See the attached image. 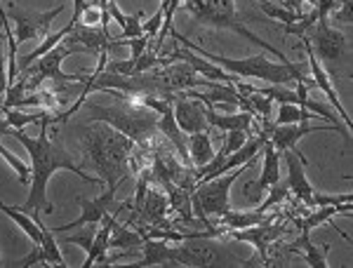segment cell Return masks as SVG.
<instances>
[{"label":"cell","instance_id":"cb8c5ba5","mask_svg":"<svg viewBox=\"0 0 353 268\" xmlns=\"http://www.w3.org/2000/svg\"><path fill=\"white\" fill-rule=\"evenodd\" d=\"M301 236H299V240L294 243L297 245V249H304V259H306V264H309L311 268H327V252L332 249V245H325V247H316L311 240V231H299Z\"/></svg>","mask_w":353,"mask_h":268},{"label":"cell","instance_id":"8fae6325","mask_svg":"<svg viewBox=\"0 0 353 268\" xmlns=\"http://www.w3.org/2000/svg\"><path fill=\"white\" fill-rule=\"evenodd\" d=\"M288 233V226L283 221H261L257 226H250V228H238V231H226V238L229 240H236V243H248V245H254V249L259 252L261 256V264L264 266H271L269 261V249L276 245V240L281 236Z\"/></svg>","mask_w":353,"mask_h":268},{"label":"cell","instance_id":"4dcf8cb0","mask_svg":"<svg viewBox=\"0 0 353 268\" xmlns=\"http://www.w3.org/2000/svg\"><path fill=\"white\" fill-rule=\"evenodd\" d=\"M344 203H353L351 193L330 196V193H316V191H313V198H311V207H325V205H344Z\"/></svg>","mask_w":353,"mask_h":268},{"label":"cell","instance_id":"7402d4cb","mask_svg":"<svg viewBox=\"0 0 353 268\" xmlns=\"http://www.w3.org/2000/svg\"><path fill=\"white\" fill-rule=\"evenodd\" d=\"M189 136V158L193 163V167H203L212 161L214 156V148H212V136L210 132H193V134H186Z\"/></svg>","mask_w":353,"mask_h":268},{"label":"cell","instance_id":"d6a6232c","mask_svg":"<svg viewBox=\"0 0 353 268\" xmlns=\"http://www.w3.org/2000/svg\"><path fill=\"white\" fill-rule=\"evenodd\" d=\"M48 266V259H45V252H43V247L41 245H36V247L31 249V252H28L24 259H19L17 261V266L19 268H31V266Z\"/></svg>","mask_w":353,"mask_h":268},{"label":"cell","instance_id":"277c9868","mask_svg":"<svg viewBox=\"0 0 353 268\" xmlns=\"http://www.w3.org/2000/svg\"><path fill=\"white\" fill-rule=\"evenodd\" d=\"M109 94L116 99V104L101 106L88 99L83 101V106L90 113V123L99 121L109 125V127L118 130L128 139H132L134 144H151L153 134L158 132V113L141 104L137 96L116 92V90H111Z\"/></svg>","mask_w":353,"mask_h":268},{"label":"cell","instance_id":"d590c367","mask_svg":"<svg viewBox=\"0 0 353 268\" xmlns=\"http://www.w3.org/2000/svg\"><path fill=\"white\" fill-rule=\"evenodd\" d=\"M81 24L83 26H101V10L94 3H88V8L81 14Z\"/></svg>","mask_w":353,"mask_h":268},{"label":"cell","instance_id":"e0dca14e","mask_svg":"<svg viewBox=\"0 0 353 268\" xmlns=\"http://www.w3.org/2000/svg\"><path fill=\"white\" fill-rule=\"evenodd\" d=\"M168 209H170L168 196L161 193V191H156V188H149V191H146L144 203H141L139 212L144 214V219L149 221L151 226L156 224L158 228H170L168 221H165V216H168Z\"/></svg>","mask_w":353,"mask_h":268},{"label":"cell","instance_id":"ffe728a7","mask_svg":"<svg viewBox=\"0 0 353 268\" xmlns=\"http://www.w3.org/2000/svg\"><path fill=\"white\" fill-rule=\"evenodd\" d=\"M141 245H144V238H141L137 231H130V228H125L121 221L116 219V214H113L111 236H109V249H125V252H132V249L141 247Z\"/></svg>","mask_w":353,"mask_h":268},{"label":"cell","instance_id":"f546056e","mask_svg":"<svg viewBox=\"0 0 353 268\" xmlns=\"http://www.w3.org/2000/svg\"><path fill=\"white\" fill-rule=\"evenodd\" d=\"M266 193H269V196H266V200L257 207V209H261V212H269L271 207L285 203L288 196H290V188H288V184H281V181H278V184H273Z\"/></svg>","mask_w":353,"mask_h":268},{"label":"cell","instance_id":"9a60e30c","mask_svg":"<svg viewBox=\"0 0 353 268\" xmlns=\"http://www.w3.org/2000/svg\"><path fill=\"white\" fill-rule=\"evenodd\" d=\"M281 156L285 158V165H288V181L285 184L290 188V193H294V198L304 203V207H311L313 186H311L309 176H306V172H304V165H309V163L301 161L294 151H283Z\"/></svg>","mask_w":353,"mask_h":268},{"label":"cell","instance_id":"8992f818","mask_svg":"<svg viewBox=\"0 0 353 268\" xmlns=\"http://www.w3.org/2000/svg\"><path fill=\"white\" fill-rule=\"evenodd\" d=\"M184 8H186V12H191L201 24L233 31V33H238V36L252 41L254 45H259V48H264V52H271V54L281 56V61H288V56L283 54L281 50H276L273 45H269L264 38H259L257 33H252L241 19H238L233 0H186Z\"/></svg>","mask_w":353,"mask_h":268},{"label":"cell","instance_id":"ab89813d","mask_svg":"<svg viewBox=\"0 0 353 268\" xmlns=\"http://www.w3.org/2000/svg\"><path fill=\"white\" fill-rule=\"evenodd\" d=\"M5 130H8L5 127V123H0V134H5Z\"/></svg>","mask_w":353,"mask_h":268},{"label":"cell","instance_id":"603a6c76","mask_svg":"<svg viewBox=\"0 0 353 268\" xmlns=\"http://www.w3.org/2000/svg\"><path fill=\"white\" fill-rule=\"evenodd\" d=\"M73 26H76V21H68V24H66L64 28H59V31H57V33H52V36H50V33H48V36H45V41H43L41 45H38V48L33 50L31 54H26L24 59H21L19 64H17V71H24V68H28V66H31V64H33V61H36V59H41L43 54H48L50 50H52V48H57V45H59V43L64 41V38L68 36V33L73 31Z\"/></svg>","mask_w":353,"mask_h":268},{"label":"cell","instance_id":"8d00e7d4","mask_svg":"<svg viewBox=\"0 0 353 268\" xmlns=\"http://www.w3.org/2000/svg\"><path fill=\"white\" fill-rule=\"evenodd\" d=\"M85 8H88V3H85V0H73V17H71V21L81 24V14H83Z\"/></svg>","mask_w":353,"mask_h":268},{"label":"cell","instance_id":"484cf974","mask_svg":"<svg viewBox=\"0 0 353 268\" xmlns=\"http://www.w3.org/2000/svg\"><path fill=\"white\" fill-rule=\"evenodd\" d=\"M33 219L38 221V226H41V233H43V240H41V247L45 252V259H48V266H66L64 256L59 252V243L54 240V231L52 226H45L41 221V216L38 212H33Z\"/></svg>","mask_w":353,"mask_h":268},{"label":"cell","instance_id":"2e32d148","mask_svg":"<svg viewBox=\"0 0 353 268\" xmlns=\"http://www.w3.org/2000/svg\"><path fill=\"white\" fill-rule=\"evenodd\" d=\"M205 118H208L210 130H219V132H231V130H243V132H250L254 123V116L248 111H238L231 113V116H224V113H217L214 106L205 108Z\"/></svg>","mask_w":353,"mask_h":268},{"label":"cell","instance_id":"3957f363","mask_svg":"<svg viewBox=\"0 0 353 268\" xmlns=\"http://www.w3.org/2000/svg\"><path fill=\"white\" fill-rule=\"evenodd\" d=\"M81 146L99 172V179L109 188H121L130 176V156L134 151V141L109 125H101V127L83 130Z\"/></svg>","mask_w":353,"mask_h":268},{"label":"cell","instance_id":"30bf717a","mask_svg":"<svg viewBox=\"0 0 353 268\" xmlns=\"http://www.w3.org/2000/svg\"><path fill=\"white\" fill-rule=\"evenodd\" d=\"M66 10L64 3H59L54 10H48V12H31V10L17 8V5H10L8 8V19H14V38L17 43H26V41H38V38H45L52 26V21Z\"/></svg>","mask_w":353,"mask_h":268},{"label":"cell","instance_id":"5bb4252c","mask_svg":"<svg viewBox=\"0 0 353 268\" xmlns=\"http://www.w3.org/2000/svg\"><path fill=\"white\" fill-rule=\"evenodd\" d=\"M261 153H264V165H261V174L257 181H250V184L243 186V196L248 200L257 203L266 191L281 181V153L276 151L269 139H264V146H261Z\"/></svg>","mask_w":353,"mask_h":268},{"label":"cell","instance_id":"836d02e7","mask_svg":"<svg viewBox=\"0 0 353 268\" xmlns=\"http://www.w3.org/2000/svg\"><path fill=\"white\" fill-rule=\"evenodd\" d=\"M163 19H165V10L163 8H158L156 10V14L151 17V19H146L144 24H141V31L146 33V36H158L161 33V28H163Z\"/></svg>","mask_w":353,"mask_h":268},{"label":"cell","instance_id":"7a4b0ae2","mask_svg":"<svg viewBox=\"0 0 353 268\" xmlns=\"http://www.w3.org/2000/svg\"><path fill=\"white\" fill-rule=\"evenodd\" d=\"M170 36L174 38L176 43H181L186 50H191V52L201 54L203 59L212 61V64H217L219 68H224L226 73H231V76L241 78H254V81H264L269 85H288L290 81L294 83H301L306 85V87H313V81L309 76H304V71H301L299 64H294V61H271L266 54H254V56H243V59H233V56H221V54H212L208 52L205 48L201 45H196L193 41H189L186 36H181L179 31H174V26H170Z\"/></svg>","mask_w":353,"mask_h":268},{"label":"cell","instance_id":"ac0fdd59","mask_svg":"<svg viewBox=\"0 0 353 268\" xmlns=\"http://www.w3.org/2000/svg\"><path fill=\"white\" fill-rule=\"evenodd\" d=\"M273 216H266V212L261 209H248V212H224L219 216V226H221V233L226 231H238V228H250V226H257L261 221H269Z\"/></svg>","mask_w":353,"mask_h":268},{"label":"cell","instance_id":"9c48e42d","mask_svg":"<svg viewBox=\"0 0 353 268\" xmlns=\"http://www.w3.org/2000/svg\"><path fill=\"white\" fill-rule=\"evenodd\" d=\"M116 193L118 188H109L106 186V191L101 193L99 198H85L81 196L78 198V203H81V216L73 221H68L64 226H52L54 233H66V231H76V228H83V226H97L101 224V219H104L106 214H121L123 209H128L132 200L128 203H116Z\"/></svg>","mask_w":353,"mask_h":268},{"label":"cell","instance_id":"4fadbf2b","mask_svg":"<svg viewBox=\"0 0 353 268\" xmlns=\"http://www.w3.org/2000/svg\"><path fill=\"white\" fill-rule=\"evenodd\" d=\"M172 108H174V121L184 134L212 132L208 125V118H205V108L208 106L201 99H191V96H184L181 92H174Z\"/></svg>","mask_w":353,"mask_h":268},{"label":"cell","instance_id":"74e56055","mask_svg":"<svg viewBox=\"0 0 353 268\" xmlns=\"http://www.w3.org/2000/svg\"><path fill=\"white\" fill-rule=\"evenodd\" d=\"M94 5L101 10V12H104V10H106V5H109V0H94Z\"/></svg>","mask_w":353,"mask_h":268},{"label":"cell","instance_id":"d4e9b609","mask_svg":"<svg viewBox=\"0 0 353 268\" xmlns=\"http://www.w3.org/2000/svg\"><path fill=\"white\" fill-rule=\"evenodd\" d=\"M0 212L8 214L10 219H12L14 224L26 233L28 238H31L33 245H41V240H43V233H41V226H38V221L33 219V216H28L26 212H21V209H14L12 205H5L3 200H0Z\"/></svg>","mask_w":353,"mask_h":268},{"label":"cell","instance_id":"6da1fadb","mask_svg":"<svg viewBox=\"0 0 353 268\" xmlns=\"http://www.w3.org/2000/svg\"><path fill=\"white\" fill-rule=\"evenodd\" d=\"M52 125H54V116L41 121V132L38 136H28L24 130H12L8 127L5 134L14 136L21 146L26 148V153L31 156V188H28V198L26 203L21 205V212L33 214V212H43L52 214L54 207L52 203L48 200V181L50 176L59 169H66V172L78 174L81 179H85L88 184H104L99 176H90L81 165L73 163L71 153L66 151V146L61 144V139L57 134H52Z\"/></svg>","mask_w":353,"mask_h":268},{"label":"cell","instance_id":"f35d334b","mask_svg":"<svg viewBox=\"0 0 353 268\" xmlns=\"http://www.w3.org/2000/svg\"><path fill=\"white\" fill-rule=\"evenodd\" d=\"M168 5H170V0H161V8H163V10L168 8Z\"/></svg>","mask_w":353,"mask_h":268},{"label":"cell","instance_id":"7c38bea8","mask_svg":"<svg viewBox=\"0 0 353 268\" xmlns=\"http://www.w3.org/2000/svg\"><path fill=\"white\" fill-rule=\"evenodd\" d=\"M299 48H304V54L309 56L313 87H318L323 94L327 96V101H330V104H332V108L339 113L341 123H344V130H346V132H351V127H353L351 116H349V113H346L344 104H341V101H339V94H337V90H334V85H332V78H330V73L325 71V68H323V64H321V61H318V56L313 54V50H311V45H309V41H306V38H301Z\"/></svg>","mask_w":353,"mask_h":268},{"label":"cell","instance_id":"1f68e13d","mask_svg":"<svg viewBox=\"0 0 353 268\" xmlns=\"http://www.w3.org/2000/svg\"><path fill=\"white\" fill-rule=\"evenodd\" d=\"M332 19H327L330 24H332L334 28H339V26H351V21H353V17H351V0H346L341 8H337L334 10L332 14Z\"/></svg>","mask_w":353,"mask_h":268},{"label":"cell","instance_id":"ba28073f","mask_svg":"<svg viewBox=\"0 0 353 268\" xmlns=\"http://www.w3.org/2000/svg\"><path fill=\"white\" fill-rule=\"evenodd\" d=\"M172 266H245V259L231 254L212 238H191L189 245L174 247Z\"/></svg>","mask_w":353,"mask_h":268},{"label":"cell","instance_id":"5b68a950","mask_svg":"<svg viewBox=\"0 0 353 268\" xmlns=\"http://www.w3.org/2000/svg\"><path fill=\"white\" fill-rule=\"evenodd\" d=\"M330 17H323L313 24L309 31L301 38H306L313 50V54L318 56V61L323 64V68L332 76H346L351 78V41L330 24Z\"/></svg>","mask_w":353,"mask_h":268},{"label":"cell","instance_id":"60d3db41","mask_svg":"<svg viewBox=\"0 0 353 268\" xmlns=\"http://www.w3.org/2000/svg\"><path fill=\"white\" fill-rule=\"evenodd\" d=\"M0 266H3V259H0Z\"/></svg>","mask_w":353,"mask_h":268},{"label":"cell","instance_id":"52a82bcc","mask_svg":"<svg viewBox=\"0 0 353 268\" xmlns=\"http://www.w3.org/2000/svg\"><path fill=\"white\" fill-rule=\"evenodd\" d=\"M243 167H236L226 174L214 176V179L201 181V184L193 188L191 207H193V212L198 214V219L208 224L210 216H221L224 212H229L231 209V203H229L231 186L236 184V179L243 174Z\"/></svg>","mask_w":353,"mask_h":268},{"label":"cell","instance_id":"d6986e66","mask_svg":"<svg viewBox=\"0 0 353 268\" xmlns=\"http://www.w3.org/2000/svg\"><path fill=\"white\" fill-rule=\"evenodd\" d=\"M351 207H353V203L325 205V207H318L316 212H311L309 216H299V219H294V226H297L299 231H311V228L323 226L325 221H330L337 214H351Z\"/></svg>","mask_w":353,"mask_h":268},{"label":"cell","instance_id":"4316f807","mask_svg":"<svg viewBox=\"0 0 353 268\" xmlns=\"http://www.w3.org/2000/svg\"><path fill=\"white\" fill-rule=\"evenodd\" d=\"M313 118H321L318 113L309 111V108L299 104H281L276 113V123L273 125H292V123H309Z\"/></svg>","mask_w":353,"mask_h":268},{"label":"cell","instance_id":"f1b7e54d","mask_svg":"<svg viewBox=\"0 0 353 268\" xmlns=\"http://www.w3.org/2000/svg\"><path fill=\"white\" fill-rule=\"evenodd\" d=\"M245 99H248L250 106H252L254 118H259V121H269L271 113H273V99H269L266 94L257 92V87H254L252 94H245Z\"/></svg>","mask_w":353,"mask_h":268},{"label":"cell","instance_id":"e575fe53","mask_svg":"<svg viewBox=\"0 0 353 268\" xmlns=\"http://www.w3.org/2000/svg\"><path fill=\"white\" fill-rule=\"evenodd\" d=\"M5 92H8V54H5L3 38H0V104L5 99Z\"/></svg>","mask_w":353,"mask_h":268},{"label":"cell","instance_id":"44dd1931","mask_svg":"<svg viewBox=\"0 0 353 268\" xmlns=\"http://www.w3.org/2000/svg\"><path fill=\"white\" fill-rule=\"evenodd\" d=\"M5 127L12 130H24L26 125L41 123L45 118L54 116V111H48V108H38V111H26V108H5Z\"/></svg>","mask_w":353,"mask_h":268},{"label":"cell","instance_id":"83f0119b","mask_svg":"<svg viewBox=\"0 0 353 268\" xmlns=\"http://www.w3.org/2000/svg\"><path fill=\"white\" fill-rule=\"evenodd\" d=\"M257 5L261 8V12H264L266 17H271V19H281L283 26H292L297 24V21L301 19V14L304 12H292V10L288 8H278V5H273L271 0H257Z\"/></svg>","mask_w":353,"mask_h":268}]
</instances>
